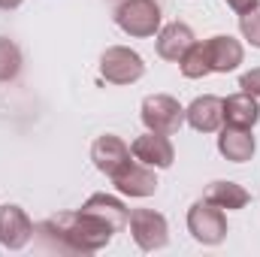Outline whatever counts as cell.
Returning <instances> with one entry per match:
<instances>
[{
	"label": "cell",
	"instance_id": "obj_1",
	"mask_svg": "<svg viewBox=\"0 0 260 257\" xmlns=\"http://www.w3.org/2000/svg\"><path fill=\"white\" fill-rule=\"evenodd\" d=\"M34 236L40 239L43 248L58 254H94L112 242L115 230L97 215L76 209V212H61L55 218H46L43 224L34 227Z\"/></svg>",
	"mask_w": 260,
	"mask_h": 257
},
{
	"label": "cell",
	"instance_id": "obj_2",
	"mask_svg": "<svg viewBox=\"0 0 260 257\" xmlns=\"http://www.w3.org/2000/svg\"><path fill=\"white\" fill-rule=\"evenodd\" d=\"M160 3L157 0H121L118 9H115V24L136 40H145V37H154L160 30Z\"/></svg>",
	"mask_w": 260,
	"mask_h": 257
},
{
	"label": "cell",
	"instance_id": "obj_3",
	"mask_svg": "<svg viewBox=\"0 0 260 257\" xmlns=\"http://www.w3.org/2000/svg\"><path fill=\"white\" fill-rule=\"evenodd\" d=\"M139 118L151 133H176L185 124V106L170 94H148L139 106Z\"/></svg>",
	"mask_w": 260,
	"mask_h": 257
},
{
	"label": "cell",
	"instance_id": "obj_4",
	"mask_svg": "<svg viewBox=\"0 0 260 257\" xmlns=\"http://www.w3.org/2000/svg\"><path fill=\"white\" fill-rule=\"evenodd\" d=\"M188 233L200 245H221L227 236V215L209 200H197L188 209Z\"/></svg>",
	"mask_w": 260,
	"mask_h": 257
},
{
	"label": "cell",
	"instance_id": "obj_5",
	"mask_svg": "<svg viewBox=\"0 0 260 257\" xmlns=\"http://www.w3.org/2000/svg\"><path fill=\"white\" fill-rule=\"evenodd\" d=\"M100 76L112 85H133L145 76V61L127 46H109L100 55Z\"/></svg>",
	"mask_w": 260,
	"mask_h": 257
},
{
	"label": "cell",
	"instance_id": "obj_6",
	"mask_svg": "<svg viewBox=\"0 0 260 257\" xmlns=\"http://www.w3.org/2000/svg\"><path fill=\"white\" fill-rule=\"evenodd\" d=\"M130 236L142 251H160L170 242V224L154 209H133L127 218Z\"/></svg>",
	"mask_w": 260,
	"mask_h": 257
},
{
	"label": "cell",
	"instance_id": "obj_7",
	"mask_svg": "<svg viewBox=\"0 0 260 257\" xmlns=\"http://www.w3.org/2000/svg\"><path fill=\"white\" fill-rule=\"evenodd\" d=\"M30 239H34V221L27 218V212L15 203H3L0 206V245L9 251H18Z\"/></svg>",
	"mask_w": 260,
	"mask_h": 257
},
{
	"label": "cell",
	"instance_id": "obj_8",
	"mask_svg": "<svg viewBox=\"0 0 260 257\" xmlns=\"http://www.w3.org/2000/svg\"><path fill=\"white\" fill-rule=\"evenodd\" d=\"M130 151L139 164L151 167V170H170L173 160H176V148L173 142L167 139V133H142L130 142Z\"/></svg>",
	"mask_w": 260,
	"mask_h": 257
},
{
	"label": "cell",
	"instance_id": "obj_9",
	"mask_svg": "<svg viewBox=\"0 0 260 257\" xmlns=\"http://www.w3.org/2000/svg\"><path fill=\"white\" fill-rule=\"evenodd\" d=\"M130 157H133L130 145L121 136H115V133H103V136H97L94 145H91V160H94V167H97L103 176H109V179H112L124 164H130Z\"/></svg>",
	"mask_w": 260,
	"mask_h": 257
},
{
	"label": "cell",
	"instance_id": "obj_10",
	"mask_svg": "<svg viewBox=\"0 0 260 257\" xmlns=\"http://www.w3.org/2000/svg\"><path fill=\"white\" fill-rule=\"evenodd\" d=\"M112 185H115V191L124 194V197L142 200V197H151V194L157 191V176H154L151 167H145V164H139V160L133 157L130 164H124V167L112 176Z\"/></svg>",
	"mask_w": 260,
	"mask_h": 257
},
{
	"label": "cell",
	"instance_id": "obj_11",
	"mask_svg": "<svg viewBox=\"0 0 260 257\" xmlns=\"http://www.w3.org/2000/svg\"><path fill=\"white\" fill-rule=\"evenodd\" d=\"M206 55H209V67L212 73H233L236 67L242 64L245 49L236 37L230 34H215L206 40Z\"/></svg>",
	"mask_w": 260,
	"mask_h": 257
},
{
	"label": "cell",
	"instance_id": "obj_12",
	"mask_svg": "<svg viewBox=\"0 0 260 257\" xmlns=\"http://www.w3.org/2000/svg\"><path fill=\"white\" fill-rule=\"evenodd\" d=\"M197 43L194 30L185 24V21H170V24H164L160 30H157V40H154V49H157V55L164 58V61H182V55L191 49Z\"/></svg>",
	"mask_w": 260,
	"mask_h": 257
},
{
	"label": "cell",
	"instance_id": "obj_13",
	"mask_svg": "<svg viewBox=\"0 0 260 257\" xmlns=\"http://www.w3.org/2000/svg\"><path fill=\"white\" fill-rule=\"evenodd\" d=\"M185 121L197 133H215L224 124V100L215 94H203L185 109Z\"/></svg>",
	"mask_w": 260,
	"mask_h": 257
},
{
	"label": "cell",
	"instance_id": "obj_14",
	"mask_svg": "<svg viewBox=\"0 0 260 257\" xmlns=\"http://www.w3.org/2000/svg\"><path fill=\"white\" fill-rule=\"evenodd\" d=\"M218 151H221L227 160H233V164L251 160L254 151H257V142H254L251 127H233V124L221 127V133H218Z\"/></svg>",
	"mask_w": 260,
	"mask_h": 257
},
{
	"label": "cell",
	"instance_id": "obj_15",
	"mask_svg": "<svg viewBox=\"0 0 260 257\" xmlns=\"http://www.w3.org/2000/svg\"><path fill=\"white\" fill-rule=\"evenodd\" d=\"M82 209H85V212H91V215H97L100 221H106L115 233L127 227L130 209L118 200V197H109V194H91V197L82 203Z\"/></svg>",
	"mask_w": 260,
	"mask_h": 257
},
{
	"label": "cell",
	"instance_id": "obj_16",
	"mask_svg": "<svg viewBox=\"0 0 260 257\" xmlns=\"http://www.w3.org/2000/svg\"><path fill=\"white\" fill-rule=\"evenodd\" d=\"M260 121V106L257 97L239 91V94H230L224 100V124H233V127H254Z\"/></svg>",
	"mask_w": 260,
	"mask_h": 257
},
{
	"label": "cell",
	"instance_id": "obj_17",
	"mask_svg": "<svg viewBox=\"0 0 260 257\" xmlns=\"http://www.w3.org/2000/svg\"><path fill=\"white\" fill-rule=\"evenodd\" d=\"M203 200L215 203L218 209L236 212V209H245V206L251 203V194L245 191L242 185H236V182H224V179H218V182L206 185V191H203Z\"/></svg>",
	"mask_w": 260,
	"mask_h": 257
},
{
	"label": "cell",
	"instance_id": "obj_18",
	"mask_svg": "<svg viewBox=\"0 0 260 257\" xmlns=\"http://www.w3.org/2000/svg\"><path fill=\"white\" fill-rule=\"evenodd\" d=\"M179 70H182L185 79H203V76H209L212 67H209V55H206V43H194V46L182 55Z\"/></svg>",
	"mask_w": 260,
	"mask_h": 257
},
{
	"label": "cell",
	"instance_id": "obj_19",
	"mask_svg": "<svg viewBox=\"0 0 260 257\" xmlns=\"http://www.w3.org/2000/svg\"><path fill=\"white\" fill-rule=\"evenodd\" d=\"M18 73H21V49L12 40L0 37V82H12Z\"/></svg>",
	"mask_w": 260,
	"mask_h": 257
},
{
	"label": "cell",
	"instance_id": "obj_20",
	"mask_svg": "<svg viewBox=\"0 0 260 257\" xmlns=\"http://www.w3.org/2000/svg\"><path fill=\"white\" fill-rule=\"evenodd\" d=\"M239 30L254 49H260V3H251L248 9L239 12Z\"/></svg>",
	"mask_w": 260,
	"mask_h": 257
},
{
	"label": "cell",
	"instance_id": "obj_21",
	"mask_svg": "<svg viewBox=\"0 0 260 257\" xmlns=\"http://www.w3.org/2000/svg\"><path fill=\"white\" fill-rule=\"evenodd\" d=\"M239 88L245 94H251V97H260V67H254V70H248V73L239 76Z\"/></svg>",
	"mask_w": 260,
	"mask_h": 257
},
{
	"label": "cell",
	"instance_id": "obj_22",
	"mask_svg": "<svg viewBox=\"0 0 260 257\" xmlns=\"http://www.w3.org/2000/svg\"><path fill=\"white\" fill-rule=\"evenodd\" d=\"M230 9H236V12H242V9H248L251 3H257V0H224Z\"/></svg>",
	"mask_w": 260,
	"mask_h": 257
},
{
	"label": "cell",
	"instance_id": "obj_23",
	"mask_svg": "<svg viewBox=\"0 0 260 257\" xmlns=\"http://www.w3.org/2000/svg\"><path fill=\"white\" fill-rule=\"evenodd\" d=\"M21 3H24V0H0V9H3V12H9V9H18Z\"/></svg>",
	"mask_w": 260,
	"mask_h": 257
}]
</instances>
